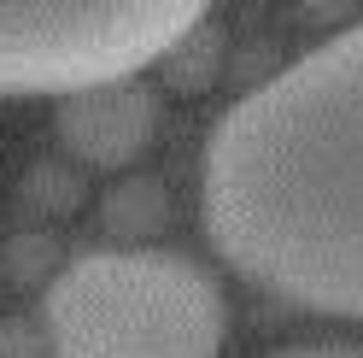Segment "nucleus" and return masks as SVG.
<instances>
[{"instance_id": "nucleus-1", "label": "nucleus", "mask_w": 363, "mask_h": 358, "mask_svg": "<svg viewBox=\"0 0 363 358\" xmlns=\"http://www.w3.org/2000/svg\"><path fill=\"white\" fill-rule=\"evenodd\" d=\"M199 217L235 276L363 323V18L311 41L211 124Z\"/></svg>"}, {"instance_id": "nucleus-2", "label": "nucleus", "mask_w": 363, "mask_h": 358, "mask_svg": "<svg viewBox=\"0 0 363 358\" xmlns=\"http://www.w3.org/2000/svg\"><path fill=\"white\" fill-rule=\"evenodd\" d=\"M35 323L53 358H217L229 300L176 247H88L41 288Z\"/></svg>"}, {"instance_id": "nucleus-3", "label": "nucleus", "mask_w": 363, "mask_h": 358, "mask_svg": "<svg viewBox=\"0 0 363 358\" xmlns=\"http://www.w3.org/2000/svg\"><path fill=\"white\" fill-rule=\"evenodd\" d=\"M206 6L152 0V6H0V100L53 94L141 77L188 36Z\"/></svg>"}, {"instance_id": "nucleus-4", "label": "nucleus", "mask_w": 363, "mask_h": 358, "mask_svg": "<svg viewBox=\"0 0 363 358\" xmlns=\"http://www.w3.org/2000/svg\"><path fill=\"white\" fill-rule=\"evenodd\" d=\"M158 129H164V94L141 77L82 88L53 112V136L77 170H135L141 153L158 141Z\"/></svg>"}, {"instance_id": "nucleus-5", "label": "nucleus", "mask_w": 363, "mask_h": 358, "mask_svg": "<svg viewBox=\"0 0 363 358\" xmlns=\"http://www.w3.org/2000/svg\"><path fill=\"white\" fill-rule=\"evenodd\" d=\"M94 223L111 247H152L170 229V188L152 170H123L111 176V188L100 194Z\"/></svg>"}, {"instance_id": "nucleus-6", "label": "nucleus", "mask_w": 363, "mask_h": 358, "mask_svg": "<svg viewBox=\"0 0 363 358\" xmlns=\"http://www.w3.org/2000/svg\"><path fill=\"white\" fill-rule=\"evenodd\" d=\"M223 65H229V30H223L217 18H199V24L158 59V77L170 88H182V94H206L223 77Z\"/></svg>"}, {"instance_id": "nucleus-7", "label": "nucleus", "mask_w": 363, "mask_h": 358, "mask_svg": "<svg viewBox=\"0 0 363 358\" xmlns=\"http://www.w3.org/2000/svg\"><path fill=\"white\" fill-rule=\"evenodd\" d=\"M88 200V170H77L71 159H35L18 183V212H24L35 229H48L53 217H71L82 212Z\"/></svg>"}, {"instance_id": "nucleus-8", "label": "nucleus", "mask_w": 363, "mask_h": 358, "mask_svg": "<svg viewBox=\"0 0 363 358\" xmlns=\"http://www.w3.org/2000/svg\"><path fill=\"white\" fill-rule=\"evenodd\" d=\"M59 235L53 229H18L12 241H0V282L6 288H48L59 276Z\"/></svg>"}, {"instance_id": "nucleus-9", "label": "nucleus", "mask_w": 363, "mask_h": 358, "mask_svg": "<svg viewBox=\"0 0 363 358\" xmlns=\"http://www.w3.org/2000/svg\"><path fill=\"white\" fill-rule=\"evenodd\" d=\"M0 358H53L48 352V335L30 311H6L0 318Z\"/></svg>"}, {"instance_id": "nucleus-10", "label": "nucleus", "mask_w": 363, "mask_h": 358, "mask_svg": "<svg viewBox=\"0 0 363 358\" xmlns=\"http://www.w3.org/2000/svg\"><path fill=\"white\" fill-rule=\"evenodd\" d=\"M269 358H363V341H293L276 347Z\"/></svg>"}]
</instances>
